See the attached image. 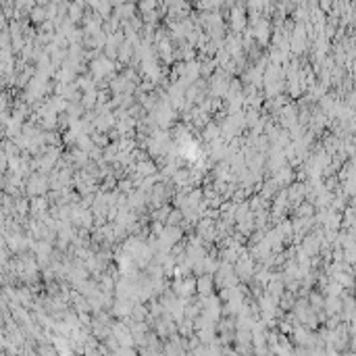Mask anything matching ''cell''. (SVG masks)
<instances>
[{"instance_id": "obj_1", "label": "cell", "mask_w": 356, "mask_h": 356, "mask_svg": "<svg viewBox=\"0 0 356 356\" xmlns=\"http://www.w3.org/2000/svg\"><path fill=\"white\" fill-rule=\"evenodd\" d=\"M181 237V231L175 227V225H169V227L161 229V237H158V244H161V248L169 252L173 246L177 244V239Z\"/></svg>"}, {"instance_id": "obj_2", "label": "cell", "mask_w": 356, "mask_h": 356, "mask_svg": "<svg viewBox=\"0 0 356 356\" xmlns=\"http://www.w3.org/2000/svg\"><path fill=\"white\" fill-rule=\"evenodd\" d=\"M194 289H198V281L194 279H184L175 283V292L179 298H190L194 294Z\"/></svg>"}, {"instance_id": "obj_3", "label": "cell", "mask_w": 356, "mask_h": 356, "mask_svg": "<svg viewBox=\"0 0 356 356\" xmlns=\"http://www.w3.org/2000/svg\"><path fill=\"white\" fill-rule=\"evenodd\" d=\"M46 190H48V181H46V177H44V175H34L32 181H30V192H32L34 196H38V194H44Z\"/></svg>"}, {"instance_id": "obj_4", "label": "cell", "mask_w": 356, "mask_h": 356, "mask_svg": "<svg viewBox=\"0 0 356 356\" xmlns=\"http://www.w3.org/2000/svg\"><path fill=\"white\" fill-rule=\"evenodd\" d=\"M213 286H215V279L210 275H202L198 279V292L200 296H210L213 294Z\"/></svg>"}, {"instance_id": "obj_5", "label": "cell", "mask_w": 356, "mask_h": 356, "mask_svg": "<svg viewBox=\"0 0 356 356\" xmlns=\"http://www.w3.org/2000/svg\"><path fill=\"white\" fill-rule=\"evenodd\" d=\"M111 69H113V65L106 63V61H96V63H94V73H96V77L106 75V71H111Z\"/></svg>"}, {"instance_id": "obj_6", "label": "cell", "mask_w": 356, "mask_h": 356, "mask_svg": "<svg viewBox=\"0 0 356 356\" xmlns=\"http://www.w3.org/2000/svg\"><path fill=\"white\" fill-rule=\"evenodd\" d=\"M137 173H140V175H152V173H154V167H152L148 161H142L140 165H137V169H136Z\"/></svg>"}]
</instances>
